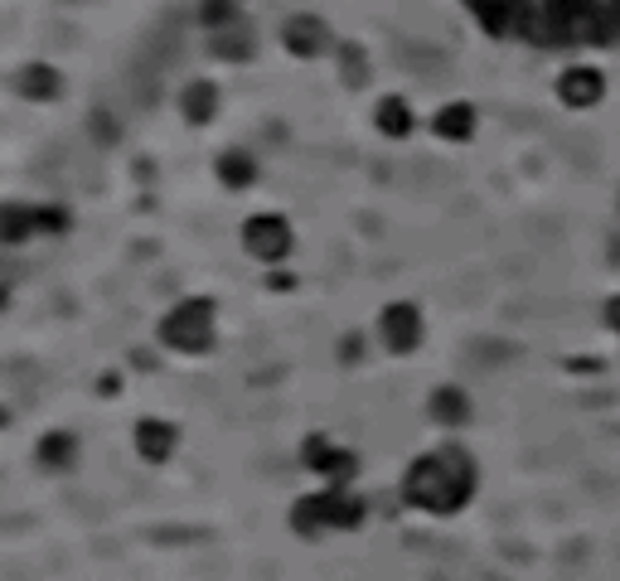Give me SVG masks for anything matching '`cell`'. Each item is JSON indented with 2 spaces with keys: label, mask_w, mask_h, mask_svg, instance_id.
Returning a JSON list of instances; mask_svg holds the SVG:
<instances>
[{
  "label": "cell",
  "mask_w": 620,
  "mask_h": 581,
  "mask_svg": "<svg viewBox=\"0 0 620 581\" xmlns=\"http://www.w3.org/2000/svg\"><path fill=\"white\" fill-rule=\"evenodd\" d=\"M466 6L495 39H529L543 49L620 39V0H466Z\"/></svg>",
  "instance_id": "1"
},
{
  "label": "cell",
  "mask_w": 620,
  "mask_h": 581,
  "mask_svg": "<svg viewBox=\"0 0 620 581\" xmlns=\"http://www.w3.org/2000/svg\"><path fill=\"white\" fill-rule=\"evenodd\" d=\"M475 456L466 446H437V451L417 456L403 475V499L421 513H460L475 499Z\"/></svg>",
  "instance_id": "2"
},
{
  "label": "cell",
  "mask_w": 620,
  "mask_h": 581,
  "mask_svg": "<svg viewBox=\"0 0 620 581\" xmlns=\"http://www.w3.org/2000/svg\"><path fill=\"white\" fill-rule=\"evenodd\" d=\"M364 523V499L349 495V485H329L321 495H306L292 504V528L301 538H321V533H349Z\"/></svg>",
  "instance_id": "3"
},
{
  "label": "cell",
  "mask_w": 620,
  "mask_h": 581,
  "mask_svg": "<svg viewBox=\"0 0 620 581\" xmlns=\"http://www.w3.org/2000/svg\"><path fill=\"white\" fill-rule=\"evenodd\" d=\"M161 345L175 349V354H209L214 349V300L209 296H184L175 310H165L161 320Z\"/></svg>",
  "instance_id": "4"
},
{
  "label": "cell",
  "mask_w": 620,
  "mask_h": 581,
  "mask_svg": "<svg viewBox=\"0 0 620 581\" xmlns=\"http://www.w3.org/2000/svg\"><path fill=\"white\" fill-rule=\"evenodd\" d=\"M301 466L311 475H325L329 485H349L354 475H359V456H354L349 446H335L329 436H306V441H301Z\"/></svg>",
  "instance_id": "5"
},
{
  "label": "cell",
  "mask_w": 620,
  "mask_h": 581,
  "mask_svg": "<svg viewBox=\"0 0 620 581\" xmlns=\"http://www.w3.org/2000/svg\"><path fill=\"white\" fill-rule=\"evenodd\" d=\"M243 247H247V257H257V262H282L292 253V223L282 214H253L243 223Z\"/></svg>",
  "instance_id": "6"
},
{
  "label": "cell",
  "mask_w": 620,
  "mask_h": 581,
  "mask_svg": "<svg viewBox=\"0 0 620 581\" xmlns=\"http://www.w3.org/2000/svg\"><path fill=\"white\" fill-rule=\"evenodd\" d=\"M378 339H384L388 354H413L421 345V310L407 306V300H393L378 315Z\"/></svg>",
  "instance_id": "7"
},
{
  "label": "cell",
  "mask_w": 620,
  "mask_h": 581,
  "mask_svg": "<svg viewBox=\"0 0 620 581\" xmlns=\"http://www.w3.org/2000/svg\"><path fill=\"white\" fill-rule=\"evenodd\" d=\"M558 98L567 108H597L606 98V78L601 69H591V63H572L562 78H558Z\"/></svg>",
  "instance_id": "8"
},
{
  "label": "cell",
  "mask_w": 620,
  "mask_h": 581,
  "mask_svg": "<svg viewBox=\"0 0 620 581\" xmlns=\"http://www.w3.org/2000/svg\"><path fill=\"white\" fill-rule=\"evenodd\" d=\"M282 44L292 49L296 59H315L329 44V30H325L321 16H292L286 20V30H282Z\"/></svg>",
  "instance_id": "9"
},
{
  "label": "cell",
  "mask_w": 620,
  "mask_h": 581,
  "mask_svg": "<svg viewBox=\"0 0 620 581\" xmlns=\"http://www.w3.org/2000/svg\"><path fill=\"white\" fill-rule=\"evenodd\" d=\"M175 441H180V431L170 427V421H161V417H141L136 421V451H141V460H151V466L170 460Z\"/></svg>",
  "instance_id": "10"
},
{
  "label": "cell",
  "mask_w": 620,
  "mask_h": 581,
  "mask_svg": "<svg viewBox=\"0 0 620 581\" xmlns=\"http://www.w3.org/2000/svg\"><path fill=\"white\" fill-rule=\"evenodd\" d=\"M427 417L441 421V427H466V421H470V398H466V388H456V383L437 388V393L427 398Z\"/></svg>",
  "instance_id": "11"
},
{
  "label": "cell",
  "mask_w": 620,
  "mask_h": 581,
  "mask_svg": "<svg viewBox=\"0 0 620 581\" xmlns=\"http://www.w3.org/2000/svg\"><path fill=\"white\" fill-rule=\"evenodd\" d=\"M16 92L20 98H30V102H54L63 92V78L49 69V63H30V69L16 73Z\"/></svg>",
  "instance_id": "12"
},
{
  "label": "cell",
  "mask_w": 620,
  "mask_h": 581,
  "mask_svg": "<svg viewBox=\"0 0 620 581\" xmlns=\"http://www.w3.org/2000/svg\"><path fill=\"white\" fill-rule=\"evenodd\" d=\"M441 141H470L475 136V108L470 102H451V108L437 112V122H431Z\"/></svg>",
  "instance_id": "13"
},
{
  "label": "cell",
  "mask_w": 620,
  "mask_h": 581,
  "mask_svg": "<svg viewBox=\"0 0 620 581\" xmlns=\"http://www.w3.org/2000/svg\"><path fill=\"white\" fill-rule=\"evenodd\" d=\"M180 108H184V116H190L194 126L214 122V112H218V88H214V83H204V78H200V83H190V88H184V102H180Z\"/></svg>",
  "instance_id": "14"
},
{
  "label": "cell",
  "mask_w": 620,
  "mask_h": 581,
  "mask_svg": "<svg viewBox=\"0 0 620 581\" xmlns=\"http://www.w3.org/2000/svg\"><path fill=\"white\" fill-rule=\"evenodd\" d=\"M39 466H49V470H69L73 460H78V441L69 431H49L44 441H39Z\"/></svg>",
  "instance_id": "15"
},
{
  "label": "cell",
  "mask_w": 620,
  "mask_h": 581,
  "mask_svg": "<svg viewBox=\"0 0 620 581\" xmlns=\"http://www.w3.org/2000/svg\"><path fill=\"white\" fill-rule=\"evenodd\" d=\"M374 122H378V131H384V136H393V141L413 136V112H407L403 98H384V102H378Z\"/></svg>",
  "instance_id": "16"
},
{
  "label": "cell",
  "mask_w": 620,
  "mask_h": 581,
  "mask_svg": "<svg viewBox=\"0 0 620 581\" xmlns=\"http://www.w3.org/2000/svg\"><path fill=\"white\" fill-rule=\"evenodd\" d=\"M253 175H257V161L247 151H223L218 155V180L228 184V190H247Z\"/></svg>",
  "instance_id": "17"
},
{
  "label": "cell",
  "mask_w": 620,
  "mask_h": 581,
  "mask_svg": "<svg viewBox=\"0 0 620 581\" xmlns=\"http://www.w3.org/2000/svg\"><path fill=\"white\" fill-rule=\"evenodd\" d=\"M200 24L218 34V30H233V24H243V20H237L233 0H200Z\"/></svg>",
  "instance_id": "18"
},
{
  "label": "cell",
  "mask_w": 620,
  "mask_h": 581,
  "mask_svg": "<svg viewBox=\"0 0 620 581\" xmlns=\"http://www.w3.org/2000/svg\"><path fill=\"white\" fill-rule=\"evenodd\" d=\"M214 54L218 59H253V34L243 30V24H233V34H214Z\"/></svg>",
  "instance_id": "19"
},
{
  "label": "cell",
  "mask_w": 620,
  "mask_h": 581,
  "mask_svg": "<svg viewBox=\"0 0 620 581\" xmlns=\"http://www.w3.org/2000/svg\"><path fill=\"white\" fill-rule=\"evenodd\" d=\"M34 233V208H24V204H10L6 208V243L16 247V243H24V237Z\"/></svg>",
  "instance_id": "20"
},
{
  "label": "cell",
  "mask_w": 620,
  "mask_h": 581,
  "mask_svg": "<svg viewBox=\"0 0 620 581\" xmlns=\"http://www.w3.org/2000/svg\"><path fill=\"white\" fill-rule=\"evenodd\" d=\"M339 59H345V63H339V73H345V83H349V88H364V83H368L364 49H359V44H345V49H339Z\"/></svg>",
  "instance_id": "21"
},
{
  "label": "cell",
  "mask_w": 620,
  "mask_h": 581,
  "mask_svg": "<svg viewBox=\"0 0 620 581\" xmlns=\"http://www.w3.org/2000/svg\"><path fill=\"white\" fill-rule=\"evenodd\" d=\"M339 359H359V339H345V345H339Z\"/></svg>",
  "instance_id": "22"
},
{
  "label": "cell",
  "mask_w": 620,
  "mask_h": 581,
  "mask_svg": "<svg viewBox=\"0 0 620 581\" xmlns=\"http://www.w3.org/2000/svg\"><path fill=\"white\" fill-rule=\"evenodd\" d=\"M606 320H611V329H620V296L611 300V306H606Z\"/></svg>",
  "instance_id": "23"
}]
</instances>
